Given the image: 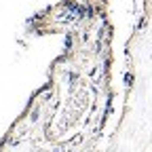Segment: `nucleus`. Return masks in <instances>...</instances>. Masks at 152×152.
Returning a JSON list of instances; mask_svg holds the SVG:
<instances>
[]
</instances>
